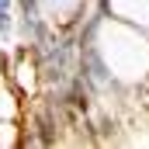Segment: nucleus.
Here are the masks:
<instances>
[{"instance_id": "f257e3e1", "label": "nucleus", "mask_w": 149, "mask_h": 149, "mask_svg": "<svg viewBox=\"0 0 149 149\" xmlns=\"http://www.w3.org/2000/svg\"><path fill=\"white\" fill-rule=\"evenodd\" d=\"M10 28V21H7V14H0V31H7Z\"/></svg>"}, {"instance_id": "f03ea898", "label": "nucleus", "mask_w": 149, "mask_h": 149, "mask_svg": "<svg viewBox=\"0 0 149 149\" xmlns=\"http://www.w3.org/2000/svg\"><path fill=\"white\" fill-rule=\"evenodd\" d=\"M7 3H10V0H0V7H7Z\"/></svg>"}]
</instances>
